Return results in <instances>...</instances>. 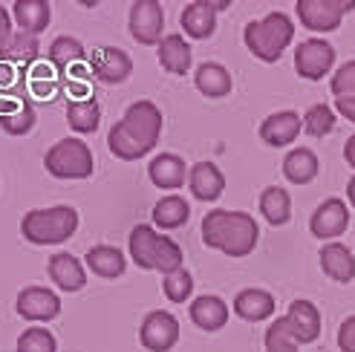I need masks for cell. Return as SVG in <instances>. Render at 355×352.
Here are the masks:
<instances>
[{
    "label": "cell",
    "instance_id": "6da1fadb",
    "mask_svg": "<svg viewBox=\"0 0 355 352\" xmlns=\"http://www.w3.org/2000/svg\"><path fill=\"white\" fill-rule=\"evenodd\" d=\"M159 136H162V110L153 101L141 98V101H133L128 113L121 116V121L113 125L107 136V148L116 159L133 162L156 148Z\"/></svg>",
    "mask_w": 355,
    "mask_h": 352
},
{
    "label": "cell",
    "instance_id": "7a4b0ae2",
    "mask_svg": "<svg viewBox=\"0 0 355 352\" xmlns=\"http://www.w3.org/2000/svg\"><path fill=\"white\" fill-rule=\"evenodd\" d=\"M260 240V225L245 211H208L202 220V243L228 257H245Z\"/></svg>",
    "mask_w": 355,
    "mask_h": 352
},
{
    "label": "cell",
    "instance_id": "3957f363",
    "mask_svg": "<svg viewBox=\"0 0 355 352\" xmlns=\"http://www.w3.org/2000/svg\"><path fill=\"white\" fill-rule=\"evenodd\" d=\"M130 257L139 269L173 274L182 269V249L171 237L156 234L153 225H136L130 231Z\"/></svg>",
    "mask_w": 355,
    "mask_h": 352
},
{
    "label": "cell",
    "instance_id": "277c9868",
    "mask_svg": "<svg viewBox=\"0 0 355 352\" xmlns=\"http://www.w3.org/2000/svg\"><path fill=\"white\" fill-rule=\"evenodd\" d=\"M292 38H295V24L286 12H269L263 21H252L243 29L245 49L266 64L280 61Z\"/></svg>",
    "mask_w": 355,
    "mask_h": 352
},
{
    "label": "cell",
    "instance_id": "5b68a950",
    "mask_svg": "<svg viewBox=\"0 0 355 352\" xmlns=\"http://www.w3.org/2000/svg\"><path fill=\"white\" fill-rule=\"evenodd\" d=\"M78 228V211L73 205H55V208H35L26 211L21 220V234L32 245H55L76 234Z\"/></svg>",
    "mask_w": 355,
    "mask_h": 352
},
{
    "label": "cell",
    "instance_id": "8992f818",
    "mask_svg": "<svg viewBox=\"0 0 355 352\" xmlns=\"http://www.w3.org/2000/svg\"><path fill=\"white\" fill-rule=\"evenodd\" d=\"M44 165L55 179H87V176H93L96 168L93 150L81 139H61V142H55L46 150Z\"/></svg>",
    "mask_w": 355,
    "mask_h": 352
},
{
    "label": "cell",
    "instance_id": "52a82bcc",
    "mask_svg": "<svg viewBox=\"0 0 355 352\" xmlns=\"http://www.w3.org/2000/svg\"><path fill=\"white\" fill-rule=\"evenodd\" d=\"M355 9V0H297L295 12L309 32H335L344 15Z\"/></svg>",
    "mask_w": 355,
    "mask_h": 352
},
{
    "label": "cell",
    "instance_id": "ba28073f",
    "mask_svg": "<svg viewBox=\"0 0 355 352\" xmlns=\"http://www.w3.org/2000/svg\"><path fill=\"white\" fill-rule=\"evenodd\" d=\"M335 64V46L324 38H309L300 41L295 49V69L300 78L306 81H321Z\"/></svg>",
    "mask_w": 355,
    "mask_h": 352
},
{
    "label": "cell",
    "instance_id": "9c48e42d",
    "mask_svg": "<svg viewBox=\"0 0 355 352\" xmlns=\"http://www.w3.org/2000/svg\"><path fill=\"white\" fill-rule=\"evenodd\" d=\"M347 228H349V208L338 197L324 200L321 205L312 211V217H309V231L318 240L335 243V240H338L347 231Z\"/></svg>",
    "mask_w": 355,
    "mask_h": 352
},
{
    "label": "cell",
    "instance_id": "30bf717a",
    "mask_svg": "<svg viewBox=\"0 0 355 352\" xmlns=\"http://www.w3.org/2000/svg\"><path fill=\"white\" fill-rule=\"evenodd\" d=\"M139 338L145 344V349H150V352H168L180 341V321H176L171 312L156 309L141 321Z\"/></svg>",
    "mask_w": 355,
    "mask_h": 352
},
{
    "label": "cell",
    "instance_id": "8fae6325",
    "mask_svg": "<svg viewBox=\"0 0 355 352\" xmlns=\"http://www.w3.org/2000/svg\"><path fill=\"white\" fill-rule=\"evenodd\" d=\"M162 26H165V12L156 0H139L130 6V35L139 44H159L162 41Z\"/></svg>",
    "mask_w": 355,
    "mask_h": 352
},
{
    "label": "cell",
    "instance_id": "7c38bea8",
    "mask_svg": "<svg viewBox=\"0 0 355 352\" xmlns=\"http://www.w3.org/2000/svg\"><path fill=\"white\" fill-rule=\"evenodd\" d=\"M58 312H61L58 294L44 286H26L17 294V315L26 321H35V324L52 321V318H58Z\"/></svg>",
    "mask_w": 355,
    "mask_h": 352
},
{
    "label": "cell",
    "instance_id": "4fadbf2b",
    "mask_svg": "<svg viewBox=\"0 0 355 352\" xmlns=\"http://www.w3.org/2000/svg\"><path fill=\"white\" fill-rule=\"evenodd\" d=\"M90 69L93 76L104 84H121L133 73V61L124 49L116 46H98L93 49V58H90Z\"/></svg>",
    "mask_w": 355,
    "mask_h": 352
},
{
    "label": "cell",
    "instance_id": "5bb4252c",
    "mask_svg": "<svg viewBox=\"0 0 355 352\" xmlns=\"http://www.w3.org/2000/svg\"><path fill=\"white\" fill-rule=\"evenodd\" d=\"M300 130H304V118H300L295 110H280V113H272V116L263 118L260 139L269 148H286L300 136Z\"/></svg>",
    "mask_w": 355,
    "mask_h": 352
},
{
    "label": "cell",
    "instance_id": "9a60e30c",
    "mask_svg": "<svg viewBox=\"0 0 355 352\" xmlns=\"http://www.w3.org/2000/svg\"><path fill=\"white\" fill-rule=\"evenodd\" d=\"M283 318H286L297 344H312V341L321 338V329H324L321 326V312H318V306L312 301H300L297 297V301H292L289 312L283 315Z\"/></svg>",
    "mask_w": 355,
    "mask_h": 352
},
{
    "label": "cell",
    "instance_id": "2e32d148",
    "mask_svg": "<svg viewBox=\"0 0 355 352\" xmlns=\"http://www.w3.org/2000/svg\"><path fill=\"white\" fill-rule=\"evenodd\" d=\"M188 188L197 200L214 202L220 200V193L225 191V176L214 162H197L188 170Z\"/></svg>",
    "mask_w": 355,
    "mask_h": 352
},
{
    "label": "cell",
    "instance_id": "e0dca14e",
    "mask_svg": "<svg viewBox=\"0 0 355 352\" xmlns=\"http://www.w3.org/2000/svg\"><path fill=\"white\" fill-rule=\"evenodd\" d=\"M277 303H275V297L272 292H266V289H243L237 297H234V312L240 315L243 321L248 324H260V321H269L272 315H275Z\"/></svg>",
    "mask_w": 355,
    "mask_h": 352
},
{
    "label": "cell",
    "instance_id": "ac0fdd59",
    "mask_svg": "<svg viewBox=\"0 0 355 352\" xmlns=\"http://www.w3.org/2000/svg\"><path fill=\"white\" fill-rule=\"evenodd\" d=\"M191 321L205 332H217L228 324V303L217 294H200L188 309Z\"/></svg>",
    "mask_w": 355,
    "mask_h": 352
},
{
    "label": "cell",
    "instance_id": "d6986e66",
    "mask_svg": "<svg viewBox=\"0 0 355 352\" xmlns=\"http://www.w3.org/2000/svg\"><path fill=\"white\" fill-rule=\"evenodd\" d=\"M321 269L335 283H349L355 277V254L344 243H327L321 249Z\"/></svg>",
    "mask_w": 355,
    "mask_h": 352
},
{
    "label": "cell",
    "instance_id": "ffe728a7",
    "mask_svg": "<svg viewBox=\"0 0 355 352\" xmlns=\"http://www.w3.org/2000/svg\"><path fill=\"white\" fill-rule=\"evenodd\" d=\"M185 159H180L176 153H159L150 159L148 165V176H150V182L156 188H182L185 185Z\"/></svg>",
    "mask_w": 355,
    "mask_h": 352
},
{
    "label": "cell",
    "instance_id": "44dd1931",
    "mask_svg": "<svg viewBox=\"0 0 355 352\" xmlns=\"http://www.w3.org/2000/svg\"><path fill=\"white\" fill-rule=\"evenodd\" d=\"M182 29L185 35H191V38H211L217 29V9H214V0H197V3H191L185 6L182 12Z\"/></svg>",
    "mask_w": 355,
    "mask_h": 352
},
{
    "label": "cell",
    "instance_id": "7402d4cb",
    "mask_svg": "<svg viewBox=\"0 0 355 352\" xmlns=\"http://www.w3.org/2000/svg\"><path fill=\"white\" fill-rule=\"evenodd\" d=\"M49 277L55 280V286L64 289V292H78L87 286V274H84V266L73 257V254H52L49 257Z\"/></svg>",
    "mask_w": 355,
    "mask_h": 352
},
{
    "label": "cell",
    "instance_id": "603a6c76",
    "mask_svg": "<svg viewBox=\"0 0 355 352\" xmlns=\"http://www.w3.org/2000/svg\"><path fill=\"white\" fill-rule=\"evenodd\" d=\"M193 84H197V90L208 98H223L232 93V73L223 67V64H214V61H205L197 67V73H193Z\"/></svg>",
    "mask_w": 355,
    "mask_h": 352
},
{
    "label": "cell",
    "instance_id": "cb8c5ba5",
    "mask_svg": "<svg viewBox=\"0 0 355 352\" xmlns=\"http://www.w3.org/2000/svg\"><path fill=\"white\" fill-rule=\"evenodd\" d=\"M318 170H321V162H318L315 150L309 148H295L289 150V156L283 159V176L292 182V185H309Z\"/></svg>",
    "mask_w": 355,
    "mask_h": 352
},
{
    "label": "cell",
    "instance_id": "d4e9b609",
    "mask_svg": "<svg viewBox=\"0 0 355 352\" xmlns=\"http://www.w3.org/2000/svg\"><path fill=\"white\" fill-rule=\"evenodd\" d=\"M159 64L173 76H185L191 69V44L176 32L165 35V38L159 41Z\"/></svg>",
    "mask_w": 355,
    "mask_h": 352
},
{
    "label": "cell",
    "instance_id": "484cf974",
    "mask_svg": "<svg viewBox=\"0 0 355 352\" xmlns=\"http://www.w3.org/2000/svg\"><path fill=\"white\" fill-rule=\"evenodd\" d=\"M153 225L162 228V231H173V228H182L191 217V205L180 197V193H168L153 205Z\"/></svg>",
    "mask_w": 355,
    "mask_h": 352
},
{
    "label": "cell",
    "instance_id": "4316f807",
    "mask_svg": "<svg viewBox=\"0 0 355 352\" xmlns=\"http://www.w3.org/2000/svg\"><path fill=\"white\" fill-rule=\"evenodd\" d=\"M12 15H15V21L17 26H21V32L26 35H38L49 26V3L46 0H15V6H12Z\"/></svg>",
    "mask_w": 355,
    "mask_h": 352
},
{
    "label": "cell",
    "instance_id": "83f0119b",
    "mask_svg": "<svg viewBox=\"0 0 355 352\" xmlns=\"http://www.w3.org/2000/svg\"><path fill=\"white\" fill-rule=\"evenodd\" d=\"M87 266H90L93 274L113 280V277L124 274L128 263H124V254L119 249H113V245H93V249L87 252Z\"/></svg>",
    "mask_w": 355,
    "mask_h": 352
},
{
    "label": "cell",
    "instance_id": "f1b7e54d",
    "mask_svg": "<svg viewBox=\"0 0 355 352\" xmlns=\"http://www.w3.org/2000/svg\"><path fill=\"white\" fill-rule=\"evenodd\" d=\"M260 214L266 217L269 225H286L289 217H292V197L289 191L283 188H266L260 193Z\"/></svg>",
    "mask_w": 355,
    "mask_h": 352
},
{
    "label": "cell",
    "instance_id": "f546056e",
    "mask_svg": "<svg viewBox=\"0 0 355 352\" xmlns=\"http://www.w3.org/2000/svg\"><path fill=\"white\" fill-rule=\"evenodd\" d=\"M67 121L76 133H96L101 125V107L96 98L84 101H69L67 104Z\"/></svg>",
    "mask_w": 355,
    "mask_h": 352
},
{
    "label": "cell",
    "instance_id": "4dcf8cb0",
    "mask_svg": "<svg viewBox=\"0 0 355 352\" xmlns=\"http://www.w3.org/2000/svg\"><path fill=\"white\" fill-rule=\"evenodd\" d=\"M38 58V41L35 35H26V32H12V38L0 46V61H9V64H17V67H26Z\"/></svg>",
    "mask_w": 355,
    "mask_h": 352
},
{
    "label": "cell",
    "instance_id": "1f68e13d",
    "mask_svg": "<svg viewBox=\"0 0 355 352\" xmlns=\"http://www.w3.org/2000/svg\"><path fill=\"white\" fill-rule=\"evenodd\" d=\"M46 55H49V64L55 67L58 73H67V69H76L84 64V46L76 38H69V35H61V38L52 41Z\"/></svg>",
    "mask_w": 355,
    "mask_h": 352
},
{
    "label": "cell",
    "instance_id": "d6a6232c",
    "mask_svg": "<svg viewBox=\"0 0 355 352\" xmlns=\"http://www.w3.org/2000/svg\"><path fill=\"white\" fill-rule=\"evenodd\" d=\"M335 125H338V113H335V107H329V104H312V107L306 110L304 116V130L315 139H324L335 130Z\"/></svg>",
    "mask_w": 355,
    "mask_h": 352
},
{
    "label": "cell",
    "instance_id": "836d02e7",
    "mask_svg": "<svg viewBox=\"0 0 355 352\" xmlns=\"http://www.w3.org/2000/svg\"><path fill=\"white\" fill-rule=\"evenodd\" d=\"M58 76L55 73V67H46V64H35L29 67V73H26V84H29V90L38 96V98H52L58 93Z\"/></svg>",
    "mask_w": 355,
    "mask_h": 352
},
{
    "label": "cell",
    "instance_id": "e575fe53",
    "mask_svg": "<svg viewBox=\"0 0 355 352\" xmlns=\"http://www.w3.org/2000/svg\"><path fill=\"white\" fill-rule=\"evenodd\" d=\"M17 352H58V346L46 326H29L17 338Z\"/></svg>",
    "mask_w": 355,
    "mask_h": 352
},
{
    "label": "cell",
    "instance_id": "d590c367",
    "mask_svg": "<svg viewBox=\"0 0 355 352\" xmlns=\"http://www.w3.org/2000/svg\"><path fill=\"white\" fill-rule=\"evenodd\" d=\"M162 289H165V297L171 303H185L191 297V292H193V277H191V272L180 269L173 274H165Z\"/></svg>",
    "mask_w": 355,
    "mask_h": 352
},
{
    "label": "cell",
    "instance_id": "8d00e7d4",
    "mask_svg": "<svg viewBox=\"0 0 355 352\" xmlns=\"http://www.w3.org/2000/svg\"><path fill=\"white\" fill-rule=\"evenodd\" d=\"M0 125H3V130L9 136H26L35 127V110H32V104L29 101H21V107L0 118Z\"/></svg>",
    "mask_w": 355,
    "mask_h": 352
},
{
    "label": "cell",
    "instance_id": "74e56055",
    "mask_svg": "<svg viewBox=\"0 0 355 352\" xmlns=\"http://www.w3.org/2000/svg\"><path fill=\"white\" fill-rule=\"evenodd\" d=\"M329 90L335 98H355V61H347L335 69Z\"/></svg>",
    "mask_w": 355,
    "mask_h": 352
},
{
    "label": "cell",
    "instance_id": "f35d334b",
    "mask_svg": "<svg viewBox=\"0 0 355 352\" xmlns=\"http://www.w3.org/2000/svg\"><path fill=\"white\" fill-rule=\"evenodd\" d=\"M26 84V67H17L9 61H0V93H9V96H21Z\"/></svg>",
    "mask_w": 355,
    "mask_h": 352
},
{
    "label": "cell",
    "instance_id": "ab89813d",
    "mask_svg": "<svg viewBox=\"0 0 355 352\" xmlns=\"http://www.w3.org/2000/svg\"><path fill=\"white\" fill-rule=\"evenodd\" d=\"M338 349L341 352H355V315L341 321L338 326Z\"/></svg>",
    "mask_w": 355,
    "mask_h": 352
},
{
    "label": "cell",
    "instance_id": "60d3db41",
    "mask_svg": "<svg viewBox=\"0 0 355 352\" xmlns=\"http://www.w3.org/2000/svg\"><path fill=\"white\" fill-rule=\"evenodd\" d=\"M335 113L355 125V98H335Z\"/></svg>",
    "mask_w": 355,
    "mask_h": 352
},
{
    "label": "cell",
    "instance_id": "b9f144b4",
    "mask_svg": "<svg viewBox=\"0 0 355 352\" xmlns=\"http://www.w3.org/2000/svg\"><path fill=\"white\" fill-rule=\"evenodd\" d=\"M12 38V21H9V12L0 6V46Z\"/></svg>",
    "mask_w": 355,
    "mask_h": 352
},
{
    "label": "cell",
    "instance_id": "7bdbcfd3",
    "mask_svg": "<svg viewBox=\"0 0 355 352\" xmlns=\"http://www.w3.org/2000/svg\"><path fill=\"white\" fill-rule=\"evenodd\" d=\"M344 159L349 168H355V133L347 139V145H344Z\"/></svg>",
    "mask_w": 355,
    "mask_h": 352
},
{
    "label": "cell",
    "instance_id": "ee69618b",
    "mask_svg": "<svg viewBox=\"0 0 355 352\" xmlns=\"http://www.w3.org/2000/svg\"><path fill=\"white\" fill-rule=\"evenodd\" d=\"M347 200H349V205L355 208V176H352L349 182H347Z\"/></svg>",
    "mask_w": 355,
    "mask_h": 352
},
{
    "label": "cell",
    "instance_id": "f6af8a7d",
    "mask_svg": "<svg viewBox=\"0 0 355 352\" xmlns=\"http://www.w3.org/2000/svg\"><path fill=\"white\" fill-rule=\"evenodd\" d=\"M266 352H300L297 346H289V349H266Z\"/></svg>",
    "mask_w": 355,
    "mask_h": 352
}]
</instances>
